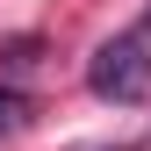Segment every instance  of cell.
<instances>
[{"mask_svg": "<svg viewBox=\"0 0 151 151\" xmlns=\"http://www.w3.org/2000/svg\"><path fill=\"white\" fill-rule=\"evenodd\" d=\"M86 86L101 101H144L151 93V58H144V36H115V43L93 50L86 65Z\"/></svg>", "mask_w": 151, "mask_h": 151, "instance_id": "cell-1", "label": "cell"}, {"mask_svg": "<svg viewBox=\"0 0 151 151\" xmlns=\"http://www.w3.org/2000/svg\"><path fill=\"white\" fill-rule=\"evenodd\" d=\"M14 115H22V93H14V86H0V137L14 129Z\"/></svg>", "mask_w": 151, "mask_h": 151, "instance_id": "cell-2", "label": "cell"}]
</instances>
